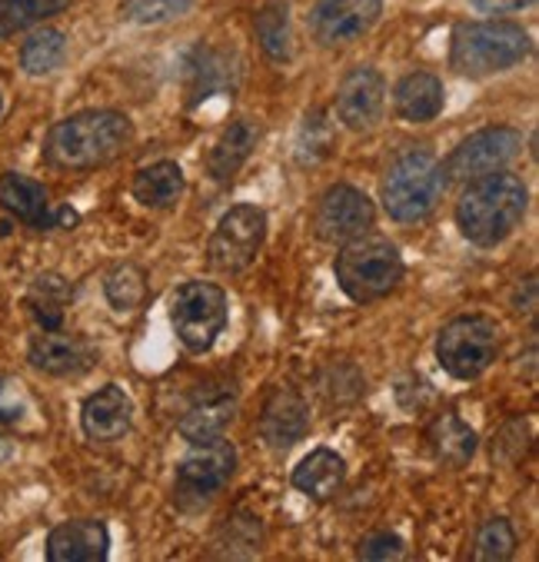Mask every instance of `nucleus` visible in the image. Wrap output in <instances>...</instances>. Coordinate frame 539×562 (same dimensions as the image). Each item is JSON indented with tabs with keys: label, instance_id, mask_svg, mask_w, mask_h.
Listing matches in <instances>:
<instances>
[{
	"label": "nucleus",
	"instance_id": "12",
	"mask_svg": "<svg viewBox=\"0 0 539 562\" xmlns=\"http://www.w3.org/2000/svg\"><path fill=\"white\" fill-rule=\"evenodd\" d=\"M383 14V0H319L310 14V34L323 47L360 41Z\"/></svg>",
	"mask_w": 539,
	"mask_h": 562
},
{
	"label": "nucleus",
	"instance_id": "21",
	"mask_svg": "<svg viewBox=\"0 0 539 562\" xmlns=\"http://www.w3.org/2000/svg\"><path fill=\"white\" fill-rule=\"evenodd\" d=\"M443 103H447L443 80L437 74H426V70L406 74L393 90V106H396L400 121H406V124L437 121L443 114Z\"/></svg>",
	"mask_w": 539,
	"mask_h": 562
},
{
	"label": "nucleus",
	"instance_id": "22",
	"mask_svg": "<svg viewBox=\"0 0 539 562\" xmlns=\"http://www.w3.org/2000/svg\"><path fill=\"white\" fill-rule=\"evenodd\" d=\"M257 144H260V127L254 121H247V117L234 121L221 134V140L210 147V154H206V173L213 180H221V183L234 180L240 173V167L254 157Z\"/></svg>",
	"mask_w": 539,
	"mask_h": 562
},
{
	"label": "nucleus",
	"instance_id": "3",
	"mask_svg": "<svg viewBox=\"0 0 539 562\" xmlns=\"http://www.w3.org/2000/svg\"><path fill=\"white\" fill-rule=\"evenodd\" d=\"M529 34L509 21H467L450 37V64L463 77L506 74L529 57Z\"/></svg>",
	"mask_w": 539,
	"mask_h": 562
},
{
	"label": "nucleus",
	"instance_id": "8",
	"mask_svg": "<svg viewBox=\"0 0 539 562\" xmlns=\"http://www.w3.org/2000/svg\"><path fill=\"white\" fill-rule=\"evenodd\" d=\"M263 240H267V213L254 203H237L213 227L206 244V260L221 273H240L257 260Z\"/></svg>",
	"mask_w": 539,
	"mask_h": 562
},
{
	"label": "nucleus",
	"instance_id": "6",
	"mask_svg": "<svg viewBox=\"0 0 539 562\" xmlns=\"http://www.w3.org/2000/svg\"><path fill=\"white\" fill-rule=\"evenodd\" d=\"M499 357V323L483 313L450 319L437 336V360L453 380H480Z\"/></svg>",
	"mask_w": 539,
	"mask_h": 562
},
{
	"label": "nucleus",
	"instance_id": "14",
	"mask_svg": "<svg viewBox=\"0 0 539 562\" xmlns=\"http://www.w3.org/2000/svg\"><path fill=\"white\" fill-rule=\"evenodd\" d=\"M0 206L11 216L24 220L27 227L50 231V227H74L77 213L74 210H50L47 187L24 177V173H0Z\"/></svg>",
	"mask_w": 539,
	"mask_h": 562
},
{
	"label": "nucleus",
	"instance_id": "36",
	"mask_svg": "<svg viewBox=\"0 0 539 562\" xmlns=\"http://www.w3.org/2000/svg\"><path fill=\"white\" fill-rule=\"evenodd\" d=\"M532 0H470V8L483 11V14H509V11H523Z\"/></svg>",
	"mask_w": 539,
	"mask_h": 562
},
{
	"label": "nucleus",
	"instance_id": "17",
	"mask_svg": "<svg viewBox=\"0 0 539 562\" xmlns=\"http://www.w3.org/2000/svg\"><path fill=\"white\" fill-rule=\"evenodd\" d=\"M134 423V403L117 386L106 383L97 393H90L80 406V429L93 442H117L131 432Z\"/></svg>",
	"mask_w": 539,
	"mask_h": 562
},
{
	"label": "nucleus",
	"instance_id": "19",
	"mask_svg": "<svg viewBox=\"0 0 539 562\" xmlns=\"http://www.w3.org/2000/svg\"><path fill=\"white\" fill-rule=\"evenodd\" d=\"M260 436L270 449H277V453H283V449L296 446L306 429H310V406L306 400L290 390V386H280L273 390V396L263 403V413H260Z\"/></svg>",
	"mask_w": 539,
	"mask_h": 562
},
{
	"label": "nucleus",
	"instance_id": "2",
	"mask_svg": "<svg viewBox=\"0 0 539 562\" xmlns=\"http://www.w3.org/2000/svg\"><path fill=\"white\" fill-rule=\"evenodd\" d=\"M526 206V183L506 170H496L467 183L463 196L457 200V227L470 244L496 247L523 223Z\"/></svg>",
	"mask_w": 539,
	"mask_h": 562
},
{
	"label": "nucleus",
	"instance_id": "7",
	"mask_svg": "<svg viewBox=\"0 0 539 562\" xmlns=\"http://www.w3.org/2000/svg\"><path fill=\"white\" fill-rule=\"evenodd\" d=\"M170 323L190 353H206L227 326V293L217 283L187 280L170 300Z\"/></svg>",
	"mask_w": 539,
	"mask_h": 562
},
{
	"label": "nucleus",
	"instance_id": "9",
	"mask_svg": "<svg viewBox=\"0 0 539 562\" xmlns=\"http://www.w3.org/2000/svg\"><path fill=\"white\" fill-rule=\"evenodd\" d=\"M237 473V449L224 436L213 442L193 446V453H187L177 467V499L183 506H200L206 499L217 496Z\"/></svg>",
	"mask_w": 539,
	"mask_h": 562
},
{
	"label": "nucleus",
	"instance_id": "35",
	"mask_svg": "<svg viewBox=\"0 0 539 562\" xmlns=\"http://www.w3.org/2000/svg\"><path fill=\"white\" fill-rule=\"evenodd\" d=\"M24 416V393L21 383L0 376V423H18Z\"/></svg>",
	"mask_w": 539,
	"mask_h": 562
},
{
	"label": "nucleus",
	"instance_id": "11",
	"mask_svg": "<svg viewBox=\"0 0 539 562\" xmlns=\"http://www.w3.org/2000/svg\"><path fill=\"white\" fill-rule=\"evenodd\" d=\"M373 200L350 183H337L319 196L313 210V234L323 244H347L353 237H363L373 227Z\"/></svg>",
	"mask_w": 539,
	"mask_h": 562
},
{
	"label": "nucleus",
	"instance_id": "4",
	"mask_svg": "<svg viewBox=\"0 0 539 562\" xmlns=\"http://www.w3.org/2000/svg\"><path fill=\"white\" fill-rule=\"evenodd\" d=\"M443 190H447V177L440 160L426 150H406L386 167L380 183V200L390 220L419 223L437 210Z\"/></svg>",
	"mask_w": 539,
	"mask_h": 562
},
{
	"label": "nucleus",
	"instance_id": "33",
	"mask_svg": "<svg viewBox=\"0 0 539 562\" xmlns=\"http://www.w3.org/2000/svg\"><path fill=\"white\" fill-rule=\"evenodd\" d=\"M190 8H193V0H124L121 18L131 24L150 27V24H164V21L187 14Z\"/></svg>",
	"mask_w": 539,
	"mask_h": 562
},
{
	"label": "nucleus",
	"instance_id": "30",
	"mask_svg": "<svg viewBox=\"0 0 539 562\" xmlns=\"http://www.w3.org/2000/svg\"><path fill=\"white\" fill-rule=\"evenodd\" d=\"M67 4L70 0H0V41L60 14Z\"/></svg>",
	"mask_w": 539,
	"mask_h": 562
},
{
	"label": "nucleus",
	"instance_id": "10",
	"mask_svg": "<svg viewBox=\"0 0 539 562\" xmlns=\"http://www.w3.org/2000/svg\"><path fill=\"white\" fill-rule=\"evenodd\" d=\"M523 154V134L513 127H486L467 137L443 164V177L450 180H476L496 170H506Z\"/></svg>",
	"mask_w": 539,
	"mask_h": 562
},
{
	"label": "nucleus",
	"instance_id": "18",
	"mask_svg": "<svg viewBox=\"0 0 539 562\" xmlns=\"http://www.w3.org/2000/svg\"><path fill=\"white\" fill-rule=\"evenodd\" d=\"M237 416V390L234 386H206L196 393V400L187 406L180 419V436L193 446L213 442L227 432V426Z\"/></svg>",
	"mask_w": 539,
	"mask_h": 562
},
{
	"label": "nucleus",
	"instance_id": "32",
	"mask_svg": "<svg viewBox=\"0 0 539 562\" xmlns=\"http://www.w3.org/2000/svg\"><path fill=\"white\" fill-rule=\"evenodd\" d=\"M516 552V529L509 526V519L496 516V519H486L476 532V549L473 555L483 559V562H503Z\"/></svg>",
	"mask_w": 539,
	"mask_h": 562
},
{
	"label": "nucleus",
	"instance_id": "26",
	"mask_svg": "<svg viewBox=\"0 0 539 562\" xmlns=\"http://www.w3.org/2000/svg\"><path fill=\"white\" fill-rule=\"evenodd\" d=\"M70 300H74V286L60 273H41L27 290V310L41 329L64 326Z\"/></svg>",
	"mask_w": 539,
	"mask_h": 562
},
{
	"label": "nucleus",
	"instance_id": "31",
	"mask_svg": "<svg viewBox=\"0 0 539 562\" xmlns=\"http://www.w3.org/2000/svg\"><path fill=\"white\" fill-rule=\"evenodd\" d=\"M334 124L327 121V110H310L300 137H296V160L303 167H316L334 154Z\"/></svg>",
	"mask_w": 539,
	"mask_h": 562
},
{
	"label": "nucleus",
	"instance_id": "34",
	"mask_svg": "<svg viewBox=\"0 0 539 562\" xmlns=\"http://www.w3.org/2000/svg\"><path fill=\"white\" fill-rule=\"evenodd\" d=\"M403 552H406V546H403V539H400L396 532H370V536L360 542V549H357V555H360V559H370V562L403 559Z\"/></svg>",
	"mask_w": 539,
	"mask_h": 562
},
{
	"label": "nucleus",
	"instance_id": "25",
	"mask_svg": "<svg viewBox=\"0 0 539 562\" xmlns=\"http://www.w3.org/2000/svg\"><path fill=\"white\" fill-rule=\"evenodd\" d=\"M429 446L447 467H467L476 453V429L457 413H440L429 423Z\"/></svg>",
	"mask_w": 539,
	"mask_h": 562
},
{
	"label": "nucleus",
	"instance_id": "13",
	"mask_svg": "<svg viewBox=\"0 0 539 562\" xmlns=\"http://www.w3.org/2000/svg\"><path fill=\"white\" fill-rule=\"evenodd\" d=\"M237 83H240V60L231 50L196 44L183 57V90H187L190 106L217 97V93H234Z\"/></svg>",
	"mask_w": 539,
	"mask_h": 562
},
{
	"label": "nucleus",
	"instance_id": "20",
	"mask_svg": "<svg viewBox=\"0 0 539 562\" xmlns=\"http://www.w3.org/2000/svg\"><path fill=\"white\" fill-rule=\"evenodd\" d=\"M111 552V532L100 519H67L47 536L50 562H103Z\"/></svg>",
	"mask_w": 539,
	"mask_h": 562
},
{
	"label": "nucleus",
	"instance_id": "5",
	"mask_svg": "<svg viewBox=\"0 0 539 562\" xmlns=\"http://www.w3.org/2000/svg\"><path fill=\"white\" fill-rule=\"evenodd\" d=\"M406 267L400 250L386 237H353L334 260V277L353 303H373L390 296Z\"/></svg>",
	"mask_w": 539,
	"mask_h": 562
},
{
	"label": "nucleus",
	"instance_id": "1",
	"mask_svg": "<svg viewBox=\"0 0 539 562\" xmlns=\"http://www.w3.org/2000/svg\"><path fill=\"white\" fill-rule=\"evenodd\" d=\"M134 144V124L121 110H83L57 121L44 137V160L57 170H93Z\"/></svg>",
	"mask_w": 539,
	"mask_h": 562
},
{
	"label": "nucleus",
	"instance_id": "15",
	"mask_svg": "<svg viewBox=\"0 0 539 562\" xmlns=\"http://www.w3.org/2000/svg\"><path fill=\"white\" fill-rule=\"evenodd\" d=\"M386 103V80L377 67H353L337 90V117L350 131H373L383 117Z\"/></svg>",
	"mask_w": 539,
	"mask_h": 562
},
{
	"label": "nucleus",
	"instance_id": "23",
	"mask_svg": "<svg viewBox=\"0 0 539 562\" xmlns=\"http://www.w3.org/2000/svg\"><path fill=\"white\" fill-rule=\"evenodd\" d=\"M344 480H347V463L340 453H334V449H327V446L313 449L310 457H303L293 467V486L316 503L330 499L344 486Z\"/></svg>",
	"mask_w": 539,
	"mask_h": 562
},
{
	"label": "nucleus",
	"instance_id": "27",
	"mask_svg": "<svg viewBox=\"0 0 539 562\" xmlns=\"http://www.w3.org/2000/svg\"><path fill=\"white\" fill-rule=\"evenodd\" d=\"M257 27V41L267 50L270 60H290L293 57V31H290V8L283 0H270L263 4L254 18Z\"/></svg>",
	"mask_w": 539,
	"mask_h": 562
},
{
	"label": "nucleus",
	"instance_id": "38",
	"mask_svg": "<svg viewBox=\"0 0 539 562\" xmlns=\"http://www.w3.org/2000/svg\"><path fill=\"white\" fill-rule=\"evenodd\" d=\"M0 106H4V97H0Z\"/></svg>",
	"mask_w": 539,
	"mask_h": 562
},
{
	"label": "nucleus",
	"instance_id": "28",
	"mask_svg": "<svg viewBox=\"0 0 539 562\" xmlns=\"http://www.w3.org/2000/svg\"><path fill=\"white\" fill-rule=\"evenodd\" d=\"M147 273L137 267V263H121L114 267L111 273H106L103 280V296L106 303H111L117 313H134L147 303Z\"/></svg>",
	"mask_w": 539,
	"mask_h": 562
},
{
	"label": "nucleus",
	"instance_id": "24",
	"mask_svg": "<svg viewBox=\"0 0 539 562\" xmlns=\"http://www.w3.org/2000/svg\"><path fill=\"white\" fill-rule=\"evenodd\" d=\"M183 187H187V180H183L180 164L160 160V164H150V167L137 170V177L131 183V193L147 210H167V206H173L180 200Z\"/></svg>",
	"mask_w": 539,
	"mask_h": 562
},
{
	"label": "nucleus",
	"instance_id": "29",
	"mask_svg": "<svg viewBox=\"0 0 539 562\" xmlns=\"http://www.w3.org/2000/svg\"><path fill=\"white\" fill-rule=\"evenodd\" d=\"M67 57V37L54 27H44V31H34L24 47H21V67L24 74L31 77H44V74H54Z\"/></svg>",
	"mask_w": 539,
	"mask_h": 562
},
{
	"label": "nucleus",
	"instance_id": "37",
	"mask_svg": "<svg viewBox=\"0 0 539 562\" xmlns=\"http://www.w3.org/2000/svg\"><path fill=\"white\" fill-rule=\"evenodd\" d=\"M11 457V442H8V436H0V463H4Z\"/></svg>",
	"mask_w": 539,
	"mask_h": 562
},
{
	"label": "nucleus",
	"instance_id": "16",
	"mask_svg": "<svg viewBox=\"0 0 539 562\" xmlns=\"http://www.w3.org/2000/svg\"><path fill=\"white\" fill-rule=\"evenodd\" d=\"M27 360L34 370L47 376H77L93 367L97 353L83 336L67 333L64 326H54V329H41L31 336Z\"/></svg>",
	"mask_w": 539,
	"mask_h": 562
}]
</instances>
